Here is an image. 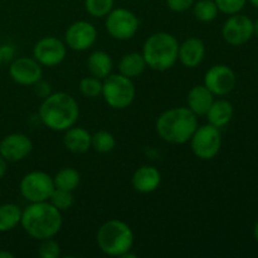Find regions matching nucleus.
<instances>
[{
	"mask_svg": "<svg viewBox=\"0 0 258 258\" xmlns=\"http://www.w3.org/2000/svg\"><path fill=\"white\" fill-rule=\"evenodd\" d=\"M32 150L33 143L25 134H9L0 141V155L10 163L24 160Z\"/></svg>",
	"mask_w": 258,
	"mask_h": 258,
	"instance_id": "15",
	"label": "nucleus"
},
{
	"mask_svg": "<svg viewBox=\"0 0 258 258\" xmlns=\"http://www.w3.org/2000/svg\"><path fill=\"white\" fill-rule=\"evenodd\" d=\"M48 202L50 204H53L58 211L64 212L73 207V204H75V196H73V191L71 190L54 188V190H53L52 196H50Z\"/></svg>",
	"mask_w": 258,
	"mask_h": 258,
	"instance_id": "27",
	"label": "nucleus"
},
{
	"mask_svg": "<svg viewBox=\"0 0 258 258\" xmlns=\"http://www.w3.org/2000/svg\"><path fill=\"white\" fill-rule=\"evenodd\" d=\"M97 246L105 254L122 257L134 246V232L126 222L110 219L98 228L96 234Z\"/></svg>",
	"mask_w": 258,
	"mask_h": 258,
	"instance_id": "5",
	"label": "nucleus"
},
{
	"mask_svg": "<svg viewBox=\"0 0 258 258\" xmlns=\"http://www.w3.org/2000/svg\"><path fill=\"white\" fill-rule=\"evenodd\" d=\"M253 234H254V239L258 242V222L256 223V226H254V229H253Z\"/></svg>",
	"mask_w": 258,
	"mask_h": 258,
	"instance_id": "38",
	"label": "nucleus"
},
{
	"mask_svg": "<svg viewBox=\"0 0 258 258\" xmlns=\"http://www.w3.org/2000/svg\"><path fill=\"white\" fill-rule=\"evenodd\" d=\"M67 45L57 37H44L33 47V58L42 67H55L66 59Z\"/></svg>",
	"mask_w": 258,
	"mask_h": 258,
	"instance_id": "10",
	"label": "nucleus"
},
{
	"mask_svg": "<svg viewBox=\"0 0 258 258\" xmlns=\"http://www.w3.org/2000/svg\"><path fill=\"white\" fill-rule=\"evenodd\" d=\"M214 101V95L204 85H197L186 96V107L197 116H206Z\"/></svg>",
	"mask_w": 258,
	"mask_h": 258,
	"instance_id": "18",
	"label": "nucleus"
},
{
	"mask_svg": "<svg viewBox=\"0 0 258 258\" xmlns=\"http://www.w3.org/2000/svg\"><path fill=\"white\" fill-rule=\"evenodd\" d=\"M253 34H256L258 37V19L253 23Z\"/></svg>",
	"mask_w": 258,
	"mask_h": 258,
	"instance_id": "37",
	"label": "nucleus"
},
{
	"mask_svg": "<svg viewBox=\"0 0 258 258\" xmlns=\"http://www.w3.org/2000/svg\"><path fill=\"white\" fill-rule=\"evenodd\" d=\"M105 18L106 30L113 39L128 40L138 33L139 18L126 8H113Z\"/></svg>",
	"mask_w": 258,
	"mask_h": 258,
	"instance_id": "9",
	"label": "nucleus"
},
{
	"mask_svg": "<svg viewBox=\"0 0 258 258\" xmlns=\"http://www.w3.org/2000/svg\"><path fill=\"white\" fill-rule=\"evenodd\" d=\"M15 45L12 43H4V44H0V67H2L4 63L12 62L15 58Z\"/></svg>",
	"mask_w": 258,
	"mask_h": 258,
	"instance_id": "32",
	"label": "nucleus"
},
{
	"mask_svg": "<svg viewBox=\"0 0 258 258\" xmlns=\"http://www.w3.org/2000/svg\"><path fill=\"white\" fill-rule=\"evenodd\" d=\"M233 113V105L228 100H214L207 111L206 117L208 123L221 128L231 122Z\"/></svg>",
	"mask_w": 258,
	"mask_h": 258,
	"instance_id": "20",
	"label": "nucleus"
},
{
	"mask_svg": "<svg viewBox=\"0 0 258 258\" xmlns=\"http://www.w3.org/2000/svg\"><path fill=\"white\" fill-rule=\"evenodd\" d=\"M218 7L214 0H198L193 4V14L198 22H213L218 17Z\"/></svg>",
	"mask_w": 258,
	"mask_h": 258,
	"instance_id": "25",
	"label": "nucleus"
},
{
	"mask_svg": "<svg viewBox=\"0 0 258 258\" xmlns=\"http://www.w3.org/2000/svg\"><path fill=\"white\" fill-rule=\"evenodd\" d=\"M38 254L40 258H58L60 256V246L53 238L43 239L38 247Z\"/></svg>",
	"mask_w": 258,
	"mask_h": 258,
	"instance_id": "30",
	"label": "nucleus"
},
{
	"mask_svg": "<svg viewBox=\"0 0 258 258\" xmlns=\"http://www.w3.org/2000/svg\"><path fill=\"white\" fill-rule=\"evenodd\" d=\"M38 116L45 127L60 133L76 125L80 117V106L68 93L54 92L43 98Z\"/></svg>",
	"mask_w": 258,
	"mask_h": 258,
	"instance_id": "2",
	"label": "nucleus"
},
{
	"mask_svg": "<svg viewBox=\"0 0 258 258\" xmlns=\"http://www.w3.org/2000/svg\"><path fill=\"white\" fill-rule=\"evenodd\" d=\"M115 0H85V9L91 17L105 18L113 9Z\"/></svg>",
	"mask_w": 258,
	"mask_h": 258,
	"instance_id": "28",
	"label": "nucleus"
},
{
	"mask_svg": "<svg viewBox=\"0 0 258 258\" xmlns=\"http://www.w3.org/2000/svg\"><path fill=\"white\" fill-rule=\"evenodd\" d=\"M34 91L39 97L45 98L47 96H49L52 93V88H50V85L45 81L39 80L37 83L34 85Z\"/></svg>",
	"mask_w": 258,
	"mask_h": 258,
	"instance_id": "34",
	"label": "nucleus"
},
{
	"mask_svg": "<svg viewBox=\"0 0 258 258\" xmlns=\"http://www.w3.org/2000/svg\"><path fill=\"white\" fill-rule=\"evenodd\" d=\"M198 126V116L188 107L169 108L159 116L155 123L159 138L174 145L189 143Z\"/></svg>",
	"mask_w": 258,
	"mask_h": 258,
	"instance_id": "3",
	"label": "nucleus"
},
{
	"mask_svg": "<svg viewBox=\"0 0 258 258\" xmlns=\"http://www.w3.org/2000/svg\"><path fill=\"white\" fill-rule=\"evenodd\" d=\"M105 102L115 110H123L134 102L136 88L133 80L121 73H111L102 80V95Z\"/></svg>",
	"mask_w": 258,
	"mask_h": 258,
	"instance_id": "6",
	"label": "nucleus"
},
{
	"mask_svg": "<svg viewBox=\"0 0 258 258\" xmlns=\"http://www.w3.org/2000/svg\"><path fill=\"white\" fill-rule=\"evenodd\" d=\"M9 76L20 86H34L42 80L43 68L33 57H18L10 62Z\"/></svg>",
	"mask_w": 258,
	"mask_h": 258,
	"instance_id": "14",
	"label": "nucleus"
},
{
	"mask_svg": "<svg viewBox=\"0 0 258 258\" xmlns=\"http://www.w3.org/2000/svg\"><path fill=\"white\" fill-rule=\"evenodd\" d=\"M53 176L42 170H33L25 174L19 184L20 194L29 203L49 201L54 190Z\"/></svg>",
	"mask_w": 258,
	"mask_h": 258,
	"instance_id": "7",
	"label": "nucleus"
},
{
	"mask_svg": "<svg viewBox=\"0 0 258 258\" xmlns=\"http://www.w3.org/2000/svg\"><path fill=\"white\" fill-rule=\"evenodd\" d=\"M196 0H166V5L174 13H184L193 8Z\"/></svg>",
	"mask_w": 258,
	"mask_h": 258,
	"instance_id": "33",
	"label": "nucleus"
},
{
	"mask_svg": "<svg viewBox=\"0 0 258 258\" xmlns=\"http://www.w3.org/2000/svg\"><path fill=\"white\" fill-rule=\"evenodd\" d=\"M62 212L49 202L29 203L22 213L20 226L25 233L37 241L54 238L62 228Z\"/></svg>",
	"mask_w": 258,
	"mask_h": 258,
	"instance_id": "1",
	"label": "nucleus"
},
{
	"mask_svg": "<svg viewBox=\"0 0 258 258\" xmlns=\"http://www.w3.org/2000/svg\"><path fill=\"white\" fill-rule=\"evenodd\" d=\"M191 151L201 160H211L218 155L222 146V135L218 127L207 123L197 127L189 140Z\"/></svg>",
	"mask_w": 258,
	"mask_h": 258,
	"instance_id": "8",
	"label": "nucleus"
},
{
	"mask_svg": "<svg viewBox=\"0 0 258 258\" xmlns=\"http://www.w3.org/2000/svg\"><path fill=\"white\" fill-rule=\"evenodd\" d=\"M236 73L226 64L212 66L204 75L203 85L214 96H226L236 86Z\"/></svg>",
	"mask_w": 258,
	"mask_h": 258,
	"instance_id": "13",
	"label": "nucleus"
},
{
	"mask_svg": "<svg viewBox=\"0 0 258 258\" xmlns=\"http://www.w3.org/2000/svg\"><path fill=\"white\" fill-rule=\"evenodd\" d=\"M116 139L111 133L100 130L95 133L91 139V148L100 154H108L115 149Z\"/></svg>",
	"mask_w": 258,
	"mask_h": 258,
	"instance_id": "26",
	"label": "nucleus"
},
{
	"mask_svg": "<svg viewBox=\"0 0 258 258\" xmlns=\"http://www.w3.org/2000/svg\"><path fill=\"white\" fill-rule=\"evenodd\" d=\"M206 57V45L199 38L190 37L179 44L178 60L186 68H196Z\"/></svg>",
	"mask_w": 258,
	"mask_h": 258,
	"instance_id": "17",
	"label": "nucleus"
},
{
	"mask_svg": "<svg viewBox=\"0 0 258 258\" xmlns=\"http://www.w3.org/2000/svg\"><path fill=\"white\" fill-rule=\"evenodd\" d=\"M0 258H14V254L10 253V252L8 251H3V249H0Z\"/></svg>",
	"mask_w": 258,
	"mask_h": 258,
	"instance_id": "36",
	"label": "nucleus"
},
{
	"mask_svg": "<svg viewBox=\"0 0 258 258\" xmlns=\"http://www.w3.org/2000/svg\"><path fill=\"white\" fill-rule=\"evenodd\" d=\"M91 139L92 135L86 128L81 126H72L64 131L63 144L68 151L73 154L87 153L91 149Z\"/></svg>",
	"mask_w": 258,
	"mask_h": 258,
	"instance_id": "19",
	"label": "nucleus"
},
{
	"mask_svg": "<svg viewBox=\"0 0 258 258\" xmlns=\"http://www.w3.org/2000/svg\"><path fill=\"white\" fill-rule=\"evenodd\" d=\"M23 211L14 203L0 206V233L14 229L22 221Z\"/></svg>",
	"mask_w": 258,
	"mask_h": 258,
	"instance_id": "23",
	"label": "nucleus"
},
{
	"mask_svg": "<svg viewBox=\"0 0 258 258\" xmlns=\"http://www.w3.org/2000/svg\"><path fill=\"white\" fill-rule=\"evenodd\" d=\"M141 53L149 68L156 72H165L178 62L179 42L170 33H154L145 40Z\"/></svg>",
	"mask_w": 258,
	"mask_h": 258,
	"instance_id": "4",
	"label": "nucleus"
},
{
	"mask_svg": "<svg viewBox=\"0 0 258 258\" xmlns=\"http://www.w3.org/2000/svg\"><path fill=\"white\" fill-rule=\"evenodd\" d=\"M0 197H2V190H0Z\"/></svg>",
	"mask_w": 258,
	"mask_h": 258,
	"instance_id": "41",
	"label": "nucleus"
},
{
	"mask_svg": "<svg viewBox=\"0 0 258 258\" xmlns=\"http://www.w3.org/2000/svg\"><path fill=\"white\" fill-rule=\"evenodd\" d=\"M146 68H148V64H146L143 53H127V54L122 55L118 62V73L131 78V80L140 77L145 72Z\"/></svg>",
	"mask_w": 258,
	"mask_h": 258,
	"instance_id": "22",
	"label": "nucleus"
},
{
	"mask_svg": "<svg viewBox=\"0 0 258 258\" xmlns=\"http://www.w3.org/2000/svg\"><path fill=\"white\" fill-rule=\"evenodd\" d=\"M214 2L219 12L227 15H233L243 9L247 0H214Z\"/></svg>",
	"mask_w": 258,
	"mask_h": 258,
	"instance_id": "31",
	"label": "nucleus"
},
{
	"mask_svg": "<svg viewBox=\"0 0 258 258\" xmlns=\"http://www.w3.org/2000/svg\"><path fill=\"white\" fill-rule=\"evenodd\" d=\"M113 60L105 50H95L87 58V70L91 76L105 80L112 73Z\"/></svg>",
	"mask_w": 258,
	"mask_h": 258,
	"instance_id": "21",
	"label": "nucleus"
},
{
	"mask_svg": "<svg viewBox=\"0 0 258 258\" xmlns=\"http://www.w3.org/2000/svg\"><path fill=\"white\" fill-rule=\"evenodd\" d=\"M7 170H8V161L5 160L2 155H0V180H2V179L5 176Z\"/></svg>",
	"mask_w": 258,
	"mask_h": 258,
	"instance_id": "35",
	"label": "nucleus"
},
{
	"mask_svg": "<svg viewBox=\"0 0 258 258\" xmlns=\"http://www.w3.org/2000/svg\"><path fill=\"white\" fill-rule=\"evenodd\" d=\"M80 92L87 98H96L102 95V80L97 77H85L80 81Z\"/></svg>",
	"mask_w": 258,
	"mask_h": 258,
	"instance_id": "29",
	"label": "nucleus"
},
{
	"mask_svg": "<svg viewBox=\"0 0 258 258\" xmlns=\"http://www.w3.org/2000/svg\"><path fill=\"white\" fill-rule=\"evenodd\" d=\"M0 243H2V237H0Z\"/></svg>",
	"mask_w": 258,
	"mask_h": 258,
	"instance_id": "40",
	"label": "nucleus"
},
{
	"mask_svg": "<svg viewBox=\"0 0 258 258\" xmlns=\"http://www.w3.org/2000/svg\"><path fill=\"white\" fill-rule=\"evenodd\" d=\"M161 173L153 165H143L135 170L131 178V184L136 191L149 194L155 191L160 186Z\"/></svg>",
	"mask_w": 258,
	"mask_h": 258,
	"instance_id": "16",
	"label": "nucleus"
},
{
	"mask_svg": "<svg viewBox=\"0 0 258 258\" xmlns=\"http://www.w3.org/2000/svg\"><path fill=\"white\" fill-rule=\"evenodd\" d=\"M253 35V22L247 15H229L222 28V37L228 44L238 47L246 44Z\"/></svg>",
	"mask_w": 258,
	"mask_h": 258,
	"instance_id": "12",
	"label": "nucleus"
},
{
	"mask_svg": "<svg viewBox=\"0 0 258 258\" xmlns=\"http://www.w3.org/2000/svg\"><path fill=\"white\" fill-rule=\"evenodd\" d=\"M53 181L55 188L75 191L81 183V174L77 169L66 166L57 171V174L53 176Z\"/></svg>",
	"mask_w": 258,
	"mask_h": 258,
	"instance_id": "24",
	"label": "nucleus"
},
{
	"mask_svg": "<svg viewBox=\"0 0 258 258\" xmlns=\"http://www.w3.org/2000/svg\"><path fill=\"white\" fill-rule=\"evenodd\" d=\"M249 3H251V4L253 5V7L258 8V0H249Z\"/></svg>",
	"mask_w": 258,
	"mask_h": 258,
	"instance_id": "39",
	"label": "nucleus"
},
{
	"mask_svg": "<svg viewBox=\"0 0 258 258\" xmlns=\"http://www.w3.org/2000/svg\"><path fill=\"white\" fill-rule=\"evenodd\" d=\"M97 40V29L87 20H78L67 28L64 43L70 49L76 52H85L90 49Z\"/></svg>",
	"mask_w": 258,
	"mask_h": 258,
	"instance_id": "11",
	"label": "nucleus"
}]
</instances>
